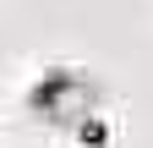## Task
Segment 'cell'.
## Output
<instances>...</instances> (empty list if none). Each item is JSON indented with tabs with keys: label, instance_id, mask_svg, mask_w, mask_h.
<instances>
[{
	"label": "cell",
	"instance_id": "1",
	"mask_svg": "<svg viewBox=\"0 0 153 148\" xmlns=\"http://www.w3.org/2000/svg\"><path fill=\"white\" fill-rule=\"evenodd\" d=\"M27 104H33V115H44V121H71L76 126V121L93 115V82L76 77V71H66V66H55V71H44V77L33 82Z\"/></svg>",
	"mask_w": 153,
	"mask_h": 148
},
{
	"label": "cell",
	"instance_id": "2",
	"mask_svg": "<svg viewBox=\"0 0 153 148\" xmlns=\"http://www.w3.org/2000/svg\"><path fill=\"white\" fill-rule=\"evenodd\" d=\"M71 132H76V143H82V148H109V121H104V115H88V121H76Z\"/></svg>",
	"mask_w": 153,
	"mask_h": 148
}]
</instances>
